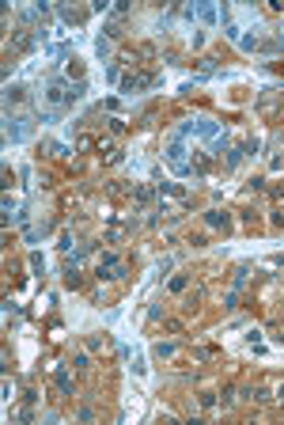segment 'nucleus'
<instances>
[{"label":"nucleus","instance_id":"obj_1","mask_svg":"<svg viewBox=\"0 0 284 425\" xmlns=\"http://www.w3.org/2000/svg\"><path fill=\"white\" fill-rule=\"evenodd\" d=\"M80 91H84V84L72 87L65 76H53L50 84H46V91H42V102H46V107H53V111H61V107H72V102L80 99Z\"/></svg>","mask_w":284,"mask_h":425},{"label":"nucleus","instance_id":"obj_2","mask_svg":"<svg viewBox=\"0 0 284 425\" xmlns=\"http://www.w3.org/2000/svg\"><path fill=\"white\" fill-rule=\"evenodd\" d=\"M163 160H167V167L174 171V175H189V156H186V145H182L178 137H171L167 141V148H163Z\"/></svg>","mask_w":284,"mask_h":425},{"label":"nucleus","instance_id":"obj_3","mask_svg":"<svg viewBox=\"0 0 284 425\" xmlns=\"http://www.w3.org/2000/svg\"><path fill=\"white\" fill-rule=\"evenodd\" d=\"M95 277L99 281H118V277H125V262H121L114 251H106V255H99V262H95Z\"/></svg>","mask_w":284,"mask_h":425},{"label":"nucleus","instance_id":"obj_4","mask_svg":"<svg viewBox=\"0 0 284 425\" xmlns=\"http://www.w3.org/2000/svg\"><path fill=\"white\" fill-rule=\"evenodd\" d=\"M155 76L152 72H129V76L121 80V91H144V87H152Z\"/></svg>","mask_w":284,"mask_h":425},{"label":"nucleus","instance_id":"obj_5","mask_svg":"<svg viewBox=\"0 0 284 425\" xmlns=\"http://www.w3.org/2000/svg\"><path fill=\"white\" fill-rule=\"evenodd\" d=\"M205 221H208V228H227V224H231V217H227V212H220V209H208Z\"/></svg>","mask_w":284,"mask_h":425},{"label":"nucleus","instance_id":"obj_6","mask_svg":"<svg viewBox=\"0 0 284 425\" xmlns=\"http://www.w3.org/2000/svg\"><path fill=\"white\" fill-rule=\"evenodd\" d=\"M57 387L65 395H72V376H69V368H65V365H57Z\"/></svg>","mask_w":284,"mask_h":425},{"label":"nucleus","instance_id":"obj_7","mask_svg":"<svg viewBox=\"0 0 284 425\" xmlns=\"http://www.w3.org/2000/svg\"><path fill=\"white\" fill-rule=\"evenodd\" d=\"M174 353H178V349H174L171 342H159V346H155V357L159 361H174Z\"/></svg>","mask_w":284,"mask_h":425},{"label":"nucleus","instance_id":"obj_8","mask_svg":"<svg viewBox=\"0 0 284 425\" xmlns=\"http://www.w3.org/2000/svg\"><path fill=\"white\" fill-rule=\"evenodd\" d=\"M197 16L205 19V23H216V19H220V12H216V4H201V8H197Z\"/></svg>","mask_w":284,"mask_h":425},{"label":"nucleus","instance_id":"obj_9","mask_svg":"<svg viewBox=\"0 0 284 425\" xmlns=\"http://www.w3.org/2000/svg\"><path fill=\"white\" fill-rule=\"evenodd\" d=\"M186 285H189V273H178V277H171V281H167V289H171V292H182Z\"/></svg>","mask_w":284,"mask_h":425},{"label":"nucleus","instance_id":"obj_10","mask_svg":"<svg viewBox=\"0 0 284 425\" xmlns=\"http://www.w3.org/2000/svg\"><path fill=\"white\" fill-rule=\"evenodd\" d=\"M23 87H8V107H23Z\"/></svg>","mask_w":284,"mask_h":425},{"label":"nucleus","instance_id":"obj_11","mask_svg":"<svg viewBox=\"0 0 284 425\" xmlns=\"http://www.w3.org/2000/svg\"><path fill=\"white\" fill-rule=\"evenodd\" d=\"M95 50H99V57H110L114 46H110V38H99V46H95Z\"/></svg>","mask_w":284,"mask_h":425},{"label":"nucleus","instance_id":"obj_12","mask_svg":"<svg viewBox=\"0 0 284 425\" xmlns=\"http://www.w3.org/2000/svg\"><path fill=\"white\" fill-rule=\"evenodd\" d=\"M72 365H76V368H91V357H87V353H76V357H72Z\"/></svg>","mask_w":284,"mask_h":425},{"label":"nucleus","instance_id":"obj_13","mask_svg":"<svg viewBox=\"0 0 284 425\" xmlns=\"http://www.w3.org/2000/svg\"><path fill=\"white\" fill-rule=\"evenodd\" d=\"M110 12H114V19H125V16H129V4H114Z\"/></svg>","mask_w":284,"mask_h":425},{"label":"nucleus","instance_id":"obj_14","mask_svg":"<svg viewBox=\"0 0 284 425\" xmlns=\"http://www.w3.org/2000/svg\"><path fill=\"white\" fill-rule=\"evenodd\" d=\"M148 201H152V190L140 186V190H137V205H148Z\"/></svg>","mask_w":284,"mask_h":425},{"label":"nucleus","instance_id":"obj_15","mask_svg":"<svg viewBox=\"0 0 284 425\" xmlns=\"http://www.w3.org/2000/svg\"><path fill=\"white\" fill-rule=\"evenodd\" d=\"M276 395H280V402H284V387H280V391H276Z\"/></svg>","mask_w":284,"mask_h":425}]
</instances>
